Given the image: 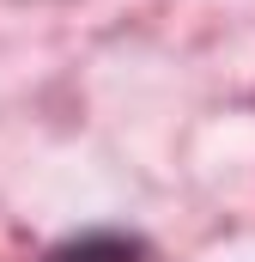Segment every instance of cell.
<instances>
[{
  "label": "cell",
  "mask_w": 255,
  "mask_h": 262,
  "mask_svg": "<svg viewBox=\"0 0 255 262\" xmlns=\"http://www.w3.org/2000/svg\"><path fill=\"white\" fill-rule=\"evenodd\" d=\"M43 262H146V244L128 232H79V238L55 244Z\"/></svg>",
  "instance_id": "cell-1"
}]
</instances>
